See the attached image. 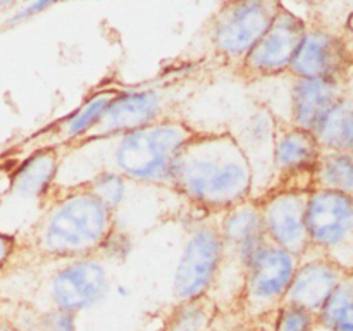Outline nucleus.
<instances>
[{"mask_svg": "<svg viewBox=\"0 0 353 331\" xmlns=\"http://www.w3.org/2000/svg\"><path fill=\"white\" fill-rule=\"evenodd\" d=\"M281 7L279 0H228L209 28L210 43L217 57L236 71L274 23Z\"/></svg>", "mask_w": 353, "mask_h": 331, "instance_id": "nucleus-5", "label": "nucleus"}, {"mask_svg": "<svg viewBox=\"0 0 353 331\" xmlns=\"http://www.w3.org/2000/svg\"><path fill=\"white\" fill-rule=\"evenodd\" d=\"M212 331H219V330H216V328H214V330Z\"/></svg>", "mask_w": 353, "mask_h": 331, "instance_id": "nucleus-34", "label": "nucleus"}, {"mask_svg": "<svg viewBox=\"0 0 353 331\" xmlns=\"http://www.w3.org/2000/svg\"><path fill=\"white\" fill-rule=\"evenodd\" d=\"M134 241L128 231L121 230L119 226L114 228L109 237L103 240L102 247L99 248L95 257L102 262H114V264H123L133 254Z\"/></svg>", "mask_w": 353, "mask_h": 331, "instance_id": "nucleus-26", "label": "nucleus"}, {"mask_svg": "<svg viewBox=\"0 0 353 331\" xmlns=\"http://www.w3.org/2000/svg\"><path fill=\"white\" fill-rule=\"evenodd\" d=\"M317 323L327 331H353V271L347 272L321 312Z\"/></svg>", "mask_w": 353, "mask_h": 331, "instance_id": "nucleus-23", "label": "nucleus"}, {"mask_svg": "<svg viewBox=\"0 0 353 331\" xmlns=\"http://www.w3.org/2000/svg\"><path fill=\"white\" fill-rule=\"evenodd\" d=\"M224 261L219 221H202L190 231L172 276L176 302L210 295Z\"/></svg>", "mask_w": 353, "mask_h": 331, "instance_id": "nucleus-8", "label": "nucleus"}, {"mask_svg": "<svg viewBox=\"0 0 353 331\" xmlns=\"http://www.w3.org/2000/svg\"><path fill=\"white\" fill-rule=\"evenodd\" d=\"M17 248H19V241L16 234L0 230V272L10 264L14 255L17 254Z\"/></svg>", "mask_w": 353, "mask_h": 331, "instance_id": "nucleus-29", "label": "nucleus"}, {"mask_svg": "<svg viewBox=\"0 0 353 331\" xmlns=\"http://www.w3.org/2000/svg\"><path fill=\"white\" fill-rule=\"evenodd\" d=\"M196 133L199 130L188 121L172 117L107 140L83 141L64 148L59 168L86 164L92 168L86 179L99 171H114L131 183L171 190L176 157Z\"/></svg>", "mask_w": 353, "mask_h": 331, "instance_id": "nucleus-1", "label": "nucleus"}, {"mask_svg": "<svg viewBox=\"0 0 353 331\" xmlns=\"http://www.w3.org/2000/svg\"><path fill=\"white\" fill-rule=\"evenodd\" d=\"M347 272L350 271H345L326 255L309 248L299 257V265L290 283L285 302L303 307L317 316Z\"/></svg>", "mask_w": 353, "mask_h": 331, "instance_id": "nucleus-15", "label": "nucleus"}, {"mask_svg": "<svg viewBox=\"0 0 353 331\" xmlns=\"http://www.w3.org/2000/svg\"><path fill=\"white\" fill-rule=\"evenodd\" d=\"M296 265V255L265 241L245 271L236 312L250 321L271 317L285 302Z\"/></svg>", "mask_w": 353, "mask_h": 331, "instance_id": "nucleus-6", "label": "nucleus"}, {"mask_svg": "<svg viewBox=\"0 0 353 331\" xmlns=\"http://www.w3.org/2000/svg\"><path fill=\"white\" fill-rule=\"evenodd\" d=\"M288 116L286 123L307 131H316L330 110L345 97L341 79L293 78L290 76Z\"/></svg>", "mask_w": 353, "mask_h": 331, "instance_id": "nucleus-17", "label": "nucleus"}, {"mask_svg": "<svg viewBox=\"0 0 353 331\" xmlns=\"http://www.w3.org/2000/svg\"><path fill=\"white\" fill-rule=\"evenodd\" d=\"M312 190H269L257 197L265 237L300 257L310 248L307 233V203Z\"/></svg>", "mask_w": 353, "mask_h": 331, "instance_id": "nucleus-12", "label": "nucleus"}, {"mask_svg": "<svg viewBox=\"0 0 353 331\" xmlns=\"http://www.w3.org/2000/svg\"><path fill=\"white\" fill-rule=\"evenodd\" d=\"M312 331H327V330H326V328L323 326V324H319V323H317V324H316V328H314Z\"/></svg>", "mask_w": 353, "mask_h": 331, "instance_id": "nucleus-32", "label": "nucleus"}, {"mask_svg": "<svg viewBox=\"0 0 353 331\" xmlns=\"http://www.w3.org/2000/svg\"><path fill=\"white\" fill-rule=\"evenodd\" d=\"M55 2H59V0H30L23 9L16 10V12L7 19V23L9 24L24 23V21L31 19V17L38 16V14H41L43 10H47L48 7L54 6Z\"/></svg>", "mask_w": 353, "mask_h": 331, "instance_id": "nucleus-28", "label": "nucleus"}, {"mask_svg": "<svg viewBox=\"0 0 353 331\" xmlns=\"http://www.w3.org/2000/svg\"><path fill=\"white\" fill-rule=\"evenodd\" d=\"M62 150L41 148L28 154L10 174V186L7 192L19 200H33L41 210L57 188V174Z\"/></svg>", "mask_w": 353, "mask_h": 331, "instance_id": "nucleus-18", "label": "nucleus"}, {"mask_svg": "<svg viewBox=\"0 0 353 331\" xmlns=\"http://www.w3.org/2000/svg\"><path fill=\"white\" fill-rule=\"evenodd\" d=\"M112 290L109 269L97 257L61 262L47 281L48 305L81 314L102 305Z\"/></svg>", "mask_w": 353, "mask_h": 331, "instance_id": "nucleus-9", "label": "nucleus"}, {"mask_svg": "<svg viewBox=\"0 0 353 331\" xmlns=\"http://www.w3.org/2000/svg\"><path fill=\"white\" fill-rule=\"evenodd\" d=\"M128 179L114 171H99L81 183L103 207L117 214L128 197Z\"/></svg>", "mask_w": 353, "mask_h": 331, "instance_id": "nucleus-24", "label": "nucleus"}, {"mask_svg": "<svg viewBox=\"0 0 353 331\" xmlns=\"http://www.w3.org/2000/svg\"><path fill=\"white\" fill-rule=\"evenodd\" d=\"M310 248L353 271V199L338 190L314 188L307 203Z\"/></svg>", "mask_w": 353, "mask_h": 331, "instance_id": "nucleus-7", "label": "nucleus"}, {"mask_svg": "<svg viewBox=\"0 0 353 331\" xmlns=\"http://www.w3.org/2000/svg\"><path fill=\"white\" fill-rule=\"evenodd\" d=\"M186 99L188 97H183L179 86L168 85V83L121 88L116 99L103 112L102 119L78 143L107 140V138L130 133V131L140 130V128L150 126L161 121L179 117L176 110Z\"/></svg>", "mask_w": 353, "mask_h": 331, "instance_id": "nucleus-4", "label": "nucleus"}, {"mask_svg": "<svg viewBox=\"0 0 353 331\" xmlns=\"http://www.w3.org/2000/svg\"><path fill=\"white\" fill-rule=\"evenodd\" d=\"M319 141L312 131L279 121L276 123L272 171L269 190H314L321 157ZM264 192V193H265Z\"/></svg>", "mask_w": 353, "mask_h": 331, "instance_id": "nucleus-10", "label": "nucleus"}, {"mask_svg": "<svg viewBox=\"0 0 353 331\" xmlns=\"http://www.w3.org/2000/svg\"><path fill=\"white\" fill-rule=\"evenodd\" d=\"M171 190L209 216L254 197V172L233 131H200L174 161Z\"/></svg>", "mask_w": 353, "mask_h": 331, "instance_id": "nucleus-2", "label": "nucleus"}, {"mask_svg": "<svg viewBox=\"0 0 353 331\" xmlns=\"http://www.w3.org/2000/svg\"><path fill=\"white\" fill-rule=\"evenodd\" d=\"M276 123L278 119L265 106L257 102L255 109L248 114L240 133H234L241 148L247 154L252 172L264 174V192L269 188L272 171V148H274Z\"/></svg>", "mask_w": 353, "mask_h": 331, "instance_id": "nucleus-19", "label": "nucleus"}, {"mask_svg": "<svg viewBox=\"0 0 353 331\" xmlns=\"http://www.w3.org/2000/svg\"><path fill=\"white\" fill-rule=\"evenodd\" d=\"M317 324L316 314L295 303L283 302L272 314L271 331H312Z\"/></svg>", "mask_w": 353, "mask_h": 331, "instance_id": "nucleus-25", "label": "nucleus"}, {"mask_svg": "<svg viewBox=\"0 0 353 331\" xmlns=\"http://www.w3.org/2000/svg\"><path fill=\"white\" fill-rule=\"evenodd\" d=\"M348 3H350V6H352V9H353V0H348Z\"/></svg>", "mask_w": 353, "mask_h": 331, "instance_id": "nucleus-33", "label": "nucleus"}, {"mask_svg": "<svg viewBox=\"0 0 353 331\" xmlns=\"http://www.w3.org/2000/svg\"><path fill=\"white\" fill-rule=\"evenodd\" d=\"M341 85H343V93L345 97H352L353 99V61L347 68V71L341 76Z\"/></svg>", "mask_w": 353, "mask_h": 331, "instance_id": "nucleus-30", "label": "nucleus"}, {"mask_svg": "<svg viewBox=\"0 0 353 331\" xmlns=\"http://www.w3.org/2000/svg\"><path fill=\"white\" fill-rule=\"evenodd\" d=\"M353 61L347 45L324 28H307L288 74L293 78H327L341 79Z\"/></svg>", "mask_w": 353, "mask_h": 331, "instance_id": "nucleus-14", "label": "nucleus"}, {"mask_svg": "<svg viewBox=\"0 0 353 331\" xmlns=\"http://www.w3.org/2000/svg\"><path fill=\"white\" fill-rule=\"evenodd\" d=\"M34 331H79L78 314L48 307L43 312H38Z\"/></svg>", "mask_w": 353, "mask_h": 331, "instance_id": "nucleus-27", "label": "nucleus"}, {"mask_svg": "<svg viewBox=\"0 0 353 331\" xmlns=\"http://www.w3.org/2000/svg\"><path fill=\"white\" fill-rule=\"evenodd\" d=\"M314 188L338 190L353 199V152H321Z\"/></svg>", "mask_w": 353, "mask_h": 331, "instance_id": "nucleus-22", "label": "nucleus"}, {"mask_svg": "<svg viewBox=\"0 0 353 331\" xmlns=\"http://www.w3.org/2000/svg\"><path fill=\"white\" fill-rule=\"evenodd\" d=\"M323 150L353 152V99L343 97L314 131Z\"/></svg>", "mask_w": 353, "mask_h": 331, "instance_id": "nucleus-21", "label": "nucleus"}, {"mask_svg": "<svg viewBox=\"0 0 353 331\" xmlns=\"http://www.w3.org/2000/svg\"><path fill=\"white\" fill-rule=\"evenodd\" d=\"M305 30V23L296 14L281 7L271 28L236 69V74L247 83L286 74Z\"/></svg>", "mask_w": 353, "mask_h": 331, "instance_id": "nucleus-11", "label": "nucleus"}, {"mask_svg": "<svg viewBox=\"0 0 353 331\" xmlns=\"http://www.w3.org/2000/svg\"><path fill=\"white\" fill-rule=\"evenodd\" d=\"M117 226V214L83 185L55 188L28 237V247L47 262L95 257Z\"/></svg>", "mask_w": 353, "mask_h": 331, "instance_id": "nucleus-3", "label": "nucleus"}, {"mask_svg": "<svg viewBox=\"0 0 353 331\" xmlns=\"http://www.w3.org/2000/svg\"><path fill=\"white\" fill-rule=\"evenodd\" d=\"M219 230L224 240V261L221 272L233 269L234 274L243 281L248 264L259 248L268 241L257 200L248 199L247 202L238 203L221 214Z\"/></svg>", "mask_w": 353, "mask_h": 331, "instance_id": "nucleus-13", "label": "nucleus"}, {"mask_svg": "<svg viewBox=\"0 0 353 331\" xmlns=\"http://www.w3.org/2000/svg\"><path fill=\"white\" fill-rule=\"evenodd\" d=\"M121 88H103L90 95L78 109L72 110L62 119L55 121L50 126L43 128L38 131L34 137L30 138L26 147L30 148L28 154L34 150H41V148H57V150H64V148L71 147V145L78 143L88 131L95 128V124L102 119L103 112L107 107L110 106L116 95L119 93ZM26 154V155H28Z\"/></svg>", "mask_w": 353, "mask_h": 331, "instance_id": "nucleus-16", "label": "nucleus"}, {"mask_svg": "<svg viewBox=\"0 0 353 331\" xmlns=\"http://www.w3.org/2000/svg\"><path fill=\"white\" fill-rule=\"evenodd\" d=\"M17 0H0V10H7L12 6H16Z\"/></svg>", "mask_w": 353, "mask_h": 331, "instance_id": "nucleus-31", "label": "nucleus"}, {"mask_svg": "<svg viewBox=\"0 0 353 331\" xmlns=\"http://www.w3.org/2000/svg\"><path fill=\"white\" fill-rule=\"evenodd\" d=\"M221 310L210 295L176 302L165 316L161 331H212Z\"/></svg>", "mask_w": 353, "mask_h": 331, "instance_id": "nucleus-20", "label": "nucleus"}]
</instances>
